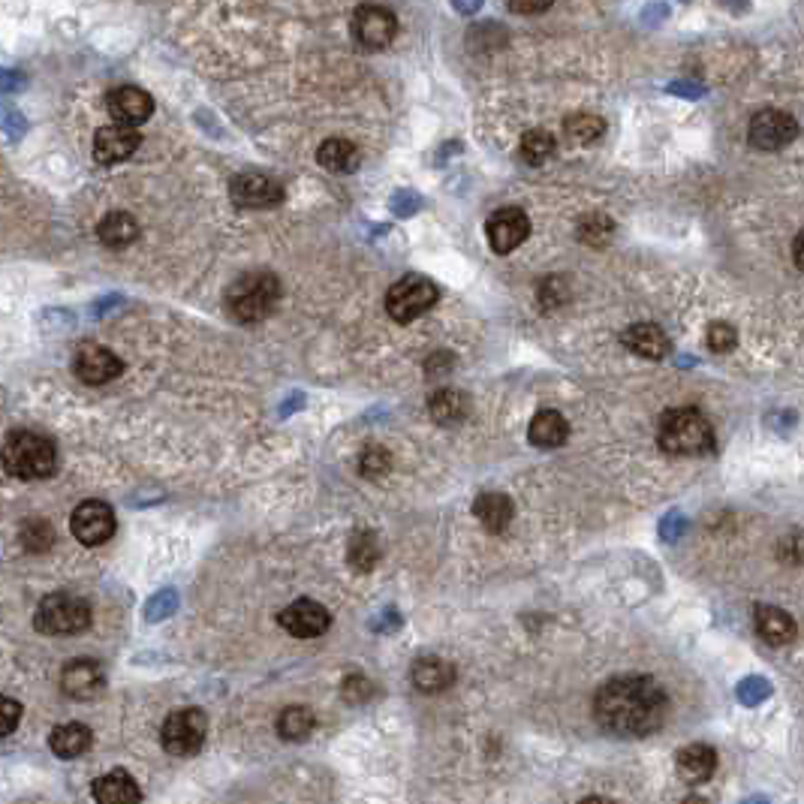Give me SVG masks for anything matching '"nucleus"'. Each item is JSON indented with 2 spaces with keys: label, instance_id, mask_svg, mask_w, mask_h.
I'll return each instance as SVG.
<instances>
[{
  "label": "nucleus",
  "instance_id": "nucleus-19",
  "mask_svg": "<svg viewBox=\"0 0 804 804\" xmlns=\"http://www.w3.org/2000/svg\"><path fill=\"white\" fill-rule=\"evenodd\" d=\"M621 341H624V347L630 349V353L642 356V359H651V362L666 359L672 349L666 332L660 326H654V322H636V326H630L621 335Z\"/></svg>",
  "mask_w": 804,
  "mask_h": 804
},
{
  "label": "nucleus",
  "instance_id": "nucleus-22",
  "mask_svg": "<svg viewBox=\"0 0 804 804\" xmlns=\"http://www.w3.org/2000/svg\"><path fill=\"white\" fill-rule=\"evenodd\" d=\"M675 768L687 783H705L717 771V753L709 744H687L678 751Z\"/></svg>",
  "mask_w": 804,
  "mask_h": 804
},
{
  "label": "nucleus",
  "instance_id": "nucleus-20",
  "mask_svg": "<svg viewBox=\"0 0 804 804\" xmlns=\"http://www.w3.org/2000/svg\"><path fill=\"white\" fill-rule=\"evenodd\" d=\"M94 799L97 804H136L142 799V790H139V783H136L130 771L115 768V771H106L103 778L97 780Z\"/></svg>",
  "mask_w": 804,
  "mask_h": 804
},
{
  "label": "nucleus",
  "instance_id": "nucleus-9",
  "mask_svg": "<svg viewBox=\"0 0 804 804\" xmlns=\"http://www.w3.org/2000/svg\"><path fill=\"white\" fill-rule=\"evenodd\" d=\"M69 531L81 546H103L115 534V512L103 500H81L69 515Z\"/></svg>",
  "mask_w": 804,
  "mask_h": 804
},
{
  "label": "nucleus",
  "instance_id": "nucleus-33",
  "mask_svg": "<svg viewBox=\"0 0 804 804\" xmlns=\"http://www.w3.org/2000/svg\"><path fill=\"white\" fill-rule=\"evenodd\" d=\"M576 235L578 242L590 244V247H603V244H609V239L615 235V224H612L605 215H585L578 220Z\"/></svg>",
  "mask_w": 804,
  "mask_h": 804
},
{
  "label": "nucleus",
  "instance_id": "nucleus-43",
  "mask_svg": "<svg viewBox=\"0 0 804 804\" xmlns=\"http://www.w3.org/2000/svg\"><path fill=\"white\" fill-rule=\"evenodd\" d=\"M578 804H612L609 799H600V795H588V799H582Z\"/></svg>",
  "mask_w": 804,
  "mask_h": 804
},
{
  "label": "nucleus",
  "instance_id": "nucleus-16",
  "mask_svg": "<svg viewBox=\"0 0 804 804\" xmlns=\"http://www.w3.org/2000/svg\"><path fill=\"white\" fill-rule=\"evenodd\" d=\"M139 130L133 127H122V124H109L103 130H97L94 136V161L100 166H115V163L133 157V151L139 148Z\"/></svg>",
  "mask_w": 804,
  "mask_h": 804
},
{
  "label": "nucleus",
  "instance_id": "nucleus-7",
  "mask_svg": "<svg viewBox=\"0 0 804 804\" xmlns=\"http://www.w3.org/2000/svg\"><path fill=\"white\" fill-rule=\"evenodd\" d=\"M208 736V720L200 709L173 711L161 729V744L175 756H193L202 751Z\"/></svg>",
  "mask_w": 804,
  "mask_h": 804
},
{
  "label": "nucleus",
  "instance_id": "nucleus-18",
  "mask_svg": "<svg viewBox=\"0 0 804 804\" xmlns=\"http://www.w3.org/2000/svg\"><path fill=\"white\" fill-rule=\"evenodd\" d=\"M753 624H756L760 639L765 645H771V648H783V645H790L799 636V627H795L790 612H783L778 605H756Z\"/></svg>",
  "mask_w": 804,
  "mask_h": 804
},
{
  "label": "nucleus",
  "instance_id": "nucleus-27",
  "mask_svg": "<svg viewBox=\"0 0 804 804\" xmlns=\"http://www.w3.org/2000/svg\"><path fill=\"white\" fill-rule=\"evenodd\" d=\"M97 239L106 247H127L139 239V224L127 212H112L97 224Z\"/></svg>",
  "mask_w": 804,
  "mask_h": 804
},
{
  "label": "nucleus",
  "instance_id": "nucleus-15",
  "mask_svg": "<svg viewBox=\"0 0 804 804\" xmlns=\"http://www.w3.org/2000/svg\"><path fill=\"white\" fill-rule=\"evenodd\" d=\"M122 359L106 347H97V344H88L76 353L73 359V371L79 377L81 383L88 386H103V383H112L115 377L122 374Z\"/></svg>",
  "mask_w": 804,
  "mask_h": 804
},
{
  "label": "nucleus",
  "instance_id": "nucleus-34",
  "mask_svg": "<svg viewBox=\"0 0 804 804\" xmlns=\"http://www.w3.org/2000/svg\"><path fill=\"white\" fill-rule=\"evenodd\" d=\"M54 543V527L52 522H46V519H27L22 524V546L27 551H34V554H42V551L52 549Z\"/></svg>",
  "mask_w": 804,
  "mask_h": 804
},
{
  "label": "nucleus",
  "instance_id": "nucleus-24",
  "mask_svg": "<svg viewBox=\"0 0 804 804\" xmlns=\"http://www.w3.org/2000/svg\"><path fill=\"white\" fill-rule=\"evenodd\" d=\"M527 437L539 449H554V446L566 443L570 425H566V419L558 410H539L534 416V422H531V429H527Z\"/></svg>",
  "mask_w": 804,
  "mask_h": 804
},
{
  "label": "nucleus",
  "instance_id": "nucleus-5",
  "mask_svg": "<svg viewBox=\"0 0 804 804\" xmlns=\"http://www.w3.org/2000/svg\"><path fill=\"white\" fill-rule=\"evenodd\" d=\"M34 627L49 636H76L91 627V605L76 594H49L37 605Z\"/></svg>",
  "mask_w": 804,
  "mask_h": 804
},
{
  "label": "nucleus",
  "instance_id": "nucleus-42",
  "mask_svg": "<svg viewBox=\"0 0 804 804\" xmlns=\"http://www.w3.org/2000/svg\"><path fill=\"white\" fill-rule=\"evenodd\" d=\"M792 259H795V266L804 268V232H799V239L792 242Z\"/></svg>",
  "mask_w": 804,
  "mask_h": 804
},
{
  "label": "nucleus",
  "instance_id": "nucleus-31",
  "mask_svg": "<svg viewBox=\"0 0 804 804\" xmlns=\"http://www.w3.org/2000/svg\"><path fill=\"white\" fill-rule=\"evenodd\" d=\"M563 133L570 142H578V145H594L600 142L605 133V122L600 115H590V112H578V115H570L563 122Z\"/></svg>",
  "mask_w": 804,
  "mask_h": 804
},
{
  "label": "nucleus",
  "instance_id": "nucleus-23",
  "mask_svg": "<svg viewBox=\"0 0 804 804\" xmlns=\"http://www.w3.org/2000/svg\"><path fill=\"white\" fill-rule=\"evenodd\" d=\"M317 161L329 173L349 175L362 166V154H359V148L353 145L349 139H326L320 151H317Z\"/></svg>",
  "mask_w": 804,
  "mask_h": 804
},
{
  "label": "nucleus",
  "instance_id": "nucleus-40",
  "mask_svg": "<svg viewBox=\"0 0 804 804\" xmlns=\"http://www.w3.org/2000/svg\"><path fill=\"white\" fill-rule=\"evenodd\" d=\"M0 711H3V729H0V732H3V736H10V732L15 729V724H18V717H22V705H18L15 699L7 697L3 702H0Z\"/></svg>",
  "mask_w": 804,
  "mask_h": 804
},
{
  "label": "nucleus",
  "instance_id": "nucleus-12",
  "mask_svg": "<svg viewBox=\"0 0 804 804\" xmlns=\"http://www.w3.org/2000/svg\"><path fill=\"white\" fill-rule=\"evenodd\" d=\"M485 232H488V242H492L495 254H512L531 235V217L524 215L522 208L507 205V208H497L495 215L488 217Z\"/></svg>",
  "mask_w": 804,
  "mask_h": 804
},
{
  "label": "nucleus",
  "instance_id": "nucleus-14",
  "mask_svg": "<svg viewBox=\"0 0 804 804\" xmlns=\"http://www.w3.org/2000/svg\"><path fill=\"white\" fill-rule=\"evenodd\" d=\"M106 109H109V118L115 124H122V127H139V124H145L151 118V112H154V100L151 94H145L142 88H133V85H124V88H115V91H109L106 97Z\"/></svg>",
  "mask_w": 804,
  "mask_h": 804
},
{
  "label": "nucleus",
  "instance_id": "nucleus-35",
  "mask_svg": "<svg viewBox=\"0 0 804 804\" xmlns=\"http://www.w3.org/2000/svg\"><path fill=\"white\" fill-rule=\"evenodd\" d=\"M392 470V456L390 449H383V446H368L362 449V458H359V473H362L365 480H383L386 473Z\"/></svg>",
  "mask_w": 804,
  "mask_h": 804
},
{
  "label": "nucleus",
  "instance_id": "nucleus-39",
  "mask_svg": "<svg viewBox=\"0 0 804 804\" xmlns=\"http://www.w3.org/2000/svg\"><path fill=\"white\" fill-rule=\"evenodd\" d=\"M371 693H374V687H371V681L362 678V675H349L347 681H344V697H347L349 702H365Z\"/></svg>",
  "mask_w": 804,
  "mask_h": 804
},
{
  "label": "nucleus",
  "instance_id": "nucleus-6",
  "mask_svg": "<svg viewBox=\"0 0 804 804\" xmlns=\"http://www.w3.org/2000/svg\"><path fill=\"white\" fill-rule=\"evenodd\" d=\"M441 298L437 283L422 278V275H407L398 283H392L386 293V314L395 322H410L422 314H429Z\"/></svg>",
  "mask_w": 804,
  "mask_h": 804
},
{
  "label": "nucleus",
  "instance_id": "nucleus-13",
  "mask_svg": "<svg viewBox=\"0 0 804 804\" xmlns=\"http://www.w3.org/2000/svg\"><path fill=\"white\" fill-rule=\"evenodd\" d=\"M278 624L295 639H314L332 627V615L314 600H295L278 615Z\"/></svg>",
  "mask_w": 804,
  "mask_h": 804
},
{
  "label": "nucleus",
  "instance_id": "nucleus-2",
  "mask_svg": "<svg viewBox=\"0 0 804 804\" xmlns=\"http://www.w3.org/2000/svg\"><path fill=\"white\" fill-rule=\"evenodd\" d=\"M658 441L666 456H705L714 449V429L697 407H675L660 419Z\"/></svg>",
  "mask_w": 804,
  "mask_h": 804
},
{
  "label": "nucleus",
  "instance_id": "nucleus-3",
  "mask_svg": "<svg viewBox=\"0 0 804 804\" xmlns=\"http://www.w3.org/2000/svg\"><path fill=\"white\" fill-rule=\"evenodd\" d=\"M281 302V281L271 271H247L229 283L227 310L239 322H263L275 314Z\"/></svg>",
  "mask_w": 804,
  "mask_h": 804
},
{
  "label": "nucleus",
  "instance_id": "nucleus-32",
  "mask_svg": "<svg viewBox=\"0 0 804 804\" xmlns=\"http://www.w3.org/2000/svg\"><path fill=\"white\" fill-rule=\"evenodd\" d=\"M554 157V136L546 130H531L522 136V161L527 166H543Z\"/></svg>",
  "mask_w": 804,
  "mask_h": 804
},
{
  "label": "nucleus",
  "instance_id": "nucleus-36",
  "mask_svg": "<svg viewBox=\"0 0 804 804\" xmlns=\"http://www.w3.org/2000/svg\"><path fill=\"white\" fill-rule=\"evenodd\" d=\"M705 344H709L711 353H717V356L732 353L738 344L736 326H729V322H711L709 332H705Z\"/></svg>",
  "mask_w": 804,
  "mask_h": 804
},
{
  "label": "nucleus",
  "instance_id": "nucleus-8",
  "mask_svg": "<svg viewBox=\"0 0 804 804\" xmlns=\"http://www.w3.org/2000/svg\"><path fill=\"white\" fill-rule=\"evenodd\" d=\"M353 30V40L365 52H383L386 46H392L395 34H398V18L386 7H374V3H365L353 13L349 22Z\"/></svg>",
  "mask_w": 804,
  "mask_h": 804
},
{
  "label": "nucleus",
  "instance_id": "nucleus-17",
  "mask_svg": "<svg viewBox=\"0 0 804 804\" xmlns=\"http://www.w3.org/2000/svg\"><path fill=\"white\" fill-rule=\"evenodd\" d=\"M106 684V672L97 660H73L61 672V690L69 699H94Z\"/></svg>",
  "mask_w": 804,
  "mask_h": 804
},
{
  "label": "nucleus",
  "instance_id": "nucleus-37",
  "mask_svg": "<svg viewBox=\"0 0 804 804\" xmlns=\"http://www.w3.org/2000/svg\"><path fill=\"white\" fill-rule=\"evenodd\" d=\"M566 298H570V286H566L563 278H546V281L539 283V302H543L546 310L561 308Z\"/></svg>",
  "mask_w": 804,
  "mask_h": 804
},
{
  "label": "nucleus",
  "instance_id": "nucleus-29",
  "mask_svg": "<svg viewBox=\"0 0 804 804\" xmlns=\"http://www.w3.org/2000/svg\"><path fill=\"white\" fill-rule=\"evenodd\" d=\"M349 566L356 570V573H371L380 561V543H377L374 531H356L353 539H349V549H347Z\"/></svg>",
  "mask_w": 804,
  "mask_h": 804
},
{
  "label": "nucleus",
  "instance_id": "nucleus-25",
  "mask_svg": "<svg viewBox=\"0 0 804 804\" xmlns=\"http://www.w3.org/2000/svg\"><path fill=\"white\" fill-rule=\"evenodd\" d=\"M456 681V666L441 658H422L413 666V684L422 693H441Z\"/></svg>",
  "mask_w": 804,
  "mask_h": 804
},
{
  "label": "nucleus",
  "instance_id": "nucleus-30",
  "mask_svg": "<svg viewBox=\"0 0 804 804\" xmlns=\"http://www.w3.org/2000/svg\"><path fill=\"white\" fill-rule=\"evenodd\" d=\"M314 726H317V717L305 705H290L278 717V732H281L283 741H305L314 732Z\"/></svg>",
  "mask_w": 804,
  "mask_h": 804
},
{
  "label": "nucleus",
  "instance_id": "nucleus-11",
  "mask_svg": "<svg viewBox=\"0 0 804 804\" xmlns=\"http://www.w3.org/2000/svg\"><path fill=\"white\" fill-rule=\"evenodd\" d=\"M229 196L239 208H275L283 202V184L266 173H242L232 178Z\"/></svg>",
  "mask_w": 804,
  "mask_h": 804
},
{
  "label": "nucleus",
  "instance_id": "nucleus-26",
  "mask_svg": "<svg viewBox=\"0 0 804 804\" xmlns=\"http://www.w3.org/2000/svg\"><path fill=\"white\" fill-rule=\"evenodd\" d=\"M91 729L85 724H61V726H54V732L49 736V748H52L61 760H76V756H81V753L88 751L91 748Z\"/></svg>",
  "mask_w": 804,
  "mask_h": 804
},
{
  "label": "nucleus",
  "instance_id": "nucleus-41",
  "mask_svg": "<svg viewBox=\"0 0 804 804\" xmlns=\"http://www.w3.org/2000/svg\"><path fill=\"white\" fill-rule=\"evenodd\" d=\"M512 13H524V15H534V13H546L549 10V3L546 7H534V3H510Z\"/></svg>",
  "mask_w": 804,
  "mask_h": 804
},
{
  "label": "nucleus",
  "instance_id": "nucleus-1",
  "mask_svg": "<svg viewBox=\"0 0 804 804\" xmlns=\"http://www.w3.org/2000/svg\"><path fill=\"white\" fill-rule=\"evenodd\" d=\"M594 717L612 736H651L669 717V697L648 675H617L597 690Z\"/></svg>",
  "mask_w": 804,
  "mask_h": 804
},
{
  "label": "nucleus",
  "instance_id": "nucleus-38",
  "mask_svg": "<svg viewBox=\"0 0 804 804\" xmlns=\"http://www.w3.org/2000/svg\"><path fill=\"white\" fill-rule=\"evenodd\" d=\"M778 558L787 563H804V534L792 531L780 539L778 546Z\"/></svg>",
  "mask_w": 804,
  "mask_h": 804
},
{
  "label": "nucleus",
  "instance_id": "nucleus-4",
  "mask_svg": "<svg viewBox=\"0 0 804 804\" xmlns=\"http://www.w3.org/2000/svg\"><path fill=\"white\" fill-rule=\"evenodd\" d=\"M54 464H58V452L54 443L34 431H13L3 446V468L15 480H46L52 476Z\"/></svg>",
  "mask_w": 804,
  "mask_h": 804
},
{
  "label": "nucleus",
  "instance_id": "nucleus-10",
  "mask_svg": "<svg viewBox=\"0 0 804 804\" xmlns=\"http://www.w3.org/2000/svg\"><path fill=\"white\" fill-rule=\"evenodd\" d=\"M795 136H799V122L790 112H780V109L756 112L751 118V127H748V139L760 151H780V148L790 145Z\"/></svg>",
  "mask_w": 804,
  "mask_h": 804
},
{
  "label": "nucleus",
  "instance_id": "nucleus-21",
  "mask_svg": "<svg viewBox=\"0 0 804 804\" xmlns=\"http://www.w3.org/2000/svg\"><path fill=\"white\" fill-rule=\"evenodd\" d=\"M473 515L480 519L488 534H503L512 524V515H515V507L507 495L500 492H485V495L476 497L473 503Z\"/></svg>",
  "mask_w": 804,
  "mask_h": 804
},
{
  "label": "nucleus",
  "instance_id": "nucleus-28",
  "mask_svg": "<svg viewBox=\"0 0 804 804\" xmlns=\"http://www.w3.org/2000/svg\"><path fill=\"white\" fill-rule=\"evenodd\" d=\"M429 410L434 422H441V425H458V422L468 419L470 401L464 392L441 390L429 398Z\"/></svg>",
  "mask_w": 804,
  "mask_h": 804
}]
</instances>
